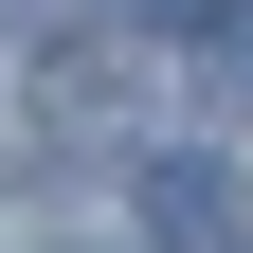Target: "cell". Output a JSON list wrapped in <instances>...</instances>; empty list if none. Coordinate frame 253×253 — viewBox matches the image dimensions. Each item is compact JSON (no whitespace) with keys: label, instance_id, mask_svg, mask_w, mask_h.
<instances>
[{"label":"cell","instance_id":"1","mask_svg":"<svg viewBox=\"0 0 253 253\" xmlns=\"http://www.w3.org/2000/svg\"><path fill=\"white\" fill-rule=\"evenodd\" d=\"M145 253H235V181L217 163H145Z\"/></svg>","mask_w":253,"mask_h":253},{"label":"cell","instance_id":"2","mask_svg":"<svg viewBox=\"0 0 253 253\" xmlns=\"http://www.w3.org/2000/svg\"><path fill=\"white\" fill-rule=\"evenodd\" d=\"M199 73H217V109H253V0H235V18L199 37Z\"/></svg>","mask_w":253,"mask_h":253},{"label":"cell","instance_id":"3","mask_svg":"<svg viewBox=\"0 0 253 253\" xmlns=\"http://www.w3.org/2000/svg\"><path fill=\"white\" fill-rule=\"evenodd\" d=\"M126 18H145V37H181V54H199L217 18H235V0H126Z\"/></svg>","mask_w":253,"mask_h":253}]
</instances>
